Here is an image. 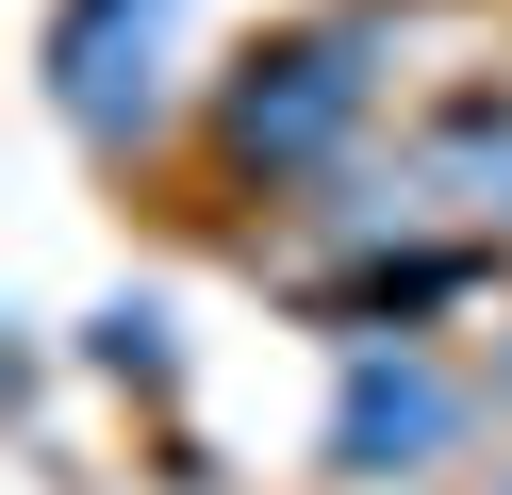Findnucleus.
<instances>
[{
    "instance_id": "f257e3e1",
    "label": "nucleus",
    "mask_w": 512,
    "mask_h": 495,
    "mask_svg": "<svg viewBox=\"0 0 512 495\" xmlns=\"http://www.w3.org/2000/svg\"><path fill=\"white\" fill-rule=\"evenodd\" d=\"M397 50H413V0H314V17L248 33L232 66L199 83V149L232 198H331L347 165L380 149V99H397Z\"/></svg>"
},
{
    "instance_id": "f03ea898",
    "label": "nucleus",
    "mask_w": 512,
    "mask_h": 495,
    "mask_svg": "<svg viewBox=\"0 0 512 495\" xmlns=\"http://www.w3.org/2000/svg\"><path fill=\"white\" fill-rule=\"evenodd\" d=\"M331 215L364 231H463V248H512V66L496 83H446L413 132H380L364 165L331 182Z\"/></svg>"
},
{
    "instance_id": "7ed1b4c3",
    "label": "nucleus",
    "mask_w": 512,
    "mask_h": 495,
    "mask_svg": "<svg viewBox=\"0 0 512 495\" xmlns=\"http://www.w3.org/2000/svg\"><path fill=\"white\" fill-rule=\"evenodd\" d=\"M479 396H496V380H463L430 330H347V347H331V479H347V495L446 479L463 429H479Z\"/></svg>"
},
{
    "instance_id": "20e7f679",
    "label": "nucleus",
    "mask_w": 512,
    "mask_h": 495,
    "mask_svg": "<svg viewBox=\"0 0 512 495\" xmlns=\"http://www.w3.org/2000/svg\"><path fill=\"white\" fill-rule=\"evenodd\" d=\"M182 17L199 0H50V116L67 149L100 165H149L182 116Z\"/></svg>"
},
{
    "instance_id": "39448f33",
    "label": "nucleus",
    "mask_w": 512,
    "mask_h": 495,
    "mask_svg": "<svg viewBox=\"0 0 512 495\" xmlns=\"http://www.w3.org/2000/svg\"><path fill=\"white\" fill-rule=\"evenodd\" d=\"M496 264H512V248H463V231H380L364 264L314 281V330H331V347H347V330H430L446 297H479Z\"/></svg>"
},
{
    "instance_id": "423d86ee",
    "label": "nucleus",
    "mask_w": 512,
    "mask_h": 495,
    "mask_svg": "<svg viewBox=\"0 0 512 495\" xmlns=\"http://www.w3.org/2000/svg\"><path fill=\"white\" fill-rule=\"evenodd\" d=\"M83 347H100V363H116V380H166V314H149V297H116V314H100V330H83Z\"/></svg>"
},
{
    "instance_id": "0eeeda50",
    "label": "nucleus",
    "mask_w": 512,
    "mask_h": 495,
    "mask_svg": "<svg viewBox=\"0 0 512 495\" xmlns=\"http://www.w3.org/2000/svg\"><path fill=\"white\" fill-rule=\"evenodd\" d=\"M479 380H496V396H512V314H496V347H479Z\"/></svg>"
},
{
    "instance_id": "6e6552de",
    "label": "nucleus",
    "mask_w": 512,
    "mask_h": 495,
    "mask_svg": "<svg viewBox=\"0 0 512 495\" xmlns=\"http://www.w3.org/2000/svg\"><path fill=\"white\" fill-rule=\"evenodd\" d=\"M496 495H512V479H496Z\"/></svg>"
}]
</instances>
